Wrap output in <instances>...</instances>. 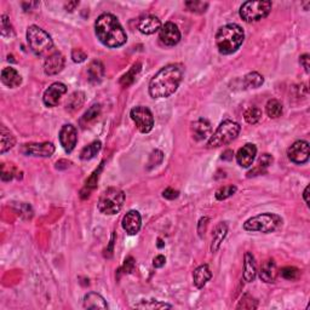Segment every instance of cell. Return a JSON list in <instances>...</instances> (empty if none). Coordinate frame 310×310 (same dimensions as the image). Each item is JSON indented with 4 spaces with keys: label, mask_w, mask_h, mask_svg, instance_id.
I'll use <instances>...</instances> for the list:
<instances>
[{
    "label": "cell",
    "mask_w": 310,
    "mask_h": 310,
    "mask_svg": "<svg viewBox=\"0 0 310 310\" xmlns=\"http://www.w3.org/2000/svg\"><path fill=\"white\" fill-rule=\"evenodd\" d=\"M299 63L302 67L304 68V70L306 71V73H309L310 71V56L308 55V53H304V55H302L299 57Z\"/></svg>",
    "instance_id": "45"
},
{
    "label": "cell",
    "mask_w": 310,
    "mask_h": 310,
    "mask_svg": "<svg viewBox=\"0 0 310 310\" xmlns=\"http://www.w3.org/2000/svg\"><path fill=\"white\" fill-rule=\"evenodd\" d=\"M226 232H228V225L224 222H220L214 229L212 235V243H211V252H217L224 240Z\"/></svg>",
    "instance_id": "26"
},
{
    "label": "cell",
    "mask_w": 310,
    "mask_h": 310,
    "mask_svg": "<svg viewBox=\"0 0 310 310\" xmlns=\"http://www.w3.org/2000/svg\"><path fill=\"white\" fill-rule=\"evenodd\" d=\"M124 270L125 273H131V271L133 270V268H135V259L132 257H127L125 259V263H124Z\"/></svg>",
    "instance_id": "47"
},
{
    "label": "cell",
    "mask_w": 310,
    "mask_h": 310,
    "mask_svg": "<svg viewBox=\"0 0 310 310\" xmlns=\"http://www.w3.org/2000/svg\"><path fill=\"white\" fill-rule=\"evenodd\" d=\"M104 65L101 61H92L88 68L89 80L92 84H100L104 78Z\"/></svg>",
    "instance_id": "24"
},
{
    "label": "cell",
    "mask_w": 310,
    "mask_h": 310,
    "mask_svg": "<svg viewBox=\"0 0 310 310\" xmlns=\"http://www.w3.org/2000/svg\"><path fill=\"white\" fill-rule=\"evenodd\" d=\"M138 29L142 34L151 35L159 29H162V22L157 16L153 15H148V16L143 17L138 22Z\"/></svg>",
    "instance_id": "19"
},
{
    "label": "cell",
    "mask_w": 310,
    "mask_h": 310,
    "mask_svg": "<svg viewBox=\"0 0 310 310\" xmlns=\"http://www.w3.org/2000/svg\"><path fill=\"white\" fill-rule=\"evenodd\" d=\"M71 58H73V61L75 62V63H82V62H84L85 59L88 58V55H86L84 50L74 49L73 51H71Z\"/></svg>",
    "instance_id": "43"
},
{
    "label": "cell",
    "mask_w": 310,
    "mask_h": 310,
    "mask_svg": "<svg viewBox=\"0 0 310 310\" xmlns=\"http://www.w3.org/2000/svg\"><path fill=\"white\" fill-rule=\"evenodd\" d=\"M237 190L238 188L235 186H225L219 188V189L216 192V199L219 201L225 200V199L230 198L231 195H234V194L237 193Z\"/></svg>",
    "instance_id": "40"
},
{
    "label": "cell",
    "mask_w": 310,
    "mask_h": 310,
    "mask_svg": "<svg viewBox=\"0 0 310 310\" xmlns=\"http://www.w3.org/2000/svg\"><path fill=\"white\" fill-rule=\"evenodd\" d=\"M65 92H67V86L64 84H62V83H53L44 92L43 102L46 107H50V108L56 107Z\"/></svg>",
    "instance_id": "13"
},
{
    "label": "cell",
    "mask_w": 310,
    "mask_h": 310,
    "mask_svg": "<svg viewBox=\"0 0 310 310\" xmlns=\"http://www.w3.org/2000/svg\"><path fill=\"white\" fill-rule=\"evenodd\" d=\"M101 148H102V143L100 141H95L90 143V144L86 145V147L83 148V150L80 151V159L84 160V162L94 159V158L100 153Z\"/></svg>",
    "instance_id": "29"
},
{
    "label": "cell",
    "mask_w": 310,
    "mask_h": 310,
    "mask_svg": "<svg viewBox=\"0 0 310 310\" xmlns=\"http://www.w3.org/2000/svg\"><path fill=\"white\" fill-rule=\"evenodd\" d=\"M135 308L138 309H150V310H157V309H171V304L160 302L157 299H150V300H141L139 303L135 304Z\"/></svg>",
    "instance_id": "32"
},
{
    "label": "cell",
    "mask_w": 310,
    "mask_h": 310,
    "mask_svg": "<svg viewBox=\"0 0 310 310\" xmlns=\"http://www.w3.org/2000/svg\"><path fill=\"white\" fill-rule=\"evenodd\" d=\"M59 143L62 148L64 149L65 153H71L75 148L78 142V132L73 125H63L59 130L58 133Z\"/></svg>",
    "instance_id": "11"
},
{
    "label": "cell",
    "mask_w": 310,
    "mask_h": 310,
    "mask_svg": "<svg viewBox=\"0 0 310 310\" xmlns=\"http://www.w3.org/2000/svg\"><path fill=\"white\" fill-rule=\"evenodd\" d=\"M265 112L269 118L276 119L282 114V104L278 100H269L265 106Z\"/></svg>",
    "instance_id": "33"
},
{
    "label": "cell",
    "mask_w": 310,
    "mask_h": 310,
    "mask_svg": "<svg viewBox=\"0 0 310 310\" xmlns=\"http://www.w3.org/2000/svg\"><path fill=\"white\" fill-rule=\"evenodd\" d=\"M276 276H278V268H276V264L274 263V261L265 262L261 271H259V278H261L262 281L270 284V282L275 281Z\"/></svg>",
    "instance_id": "25"
},
{
    "label": "cell",
    "mask_w": 310,
    "mask_h": 310,
    "mask_svg": "<svg viewBox=\"0 0 310 310\" xmlns=\"http://www.w3.org/2000/svg\"><path fill=\"white\" fill-rule=\"evenodd\" d=\"M130 116L135 123L136 127L139 132L148 133L153 130L154 126V116L151 114L150 109L144 106H138L131 109Z\"/></svg>",
    "instance_id": "9"
},
{
    "label": "cell",
    "mask_w": 310,
    "mask_h": 310,
    "mask_svg": "<svg viewBox=\"0 0 310 310\" xmlns=\"http://www.w3.org/2000/svg\"><path fill=\"white\" fill-rule=\"evenodd\" d=\"M124 230L129 235H136L139 231L142 225V218L138 211L131 210L123 217V222H121Z\"/></svg>",
    "instance_id": "16"
},
{
    "label": "cell",
    "mask_w": 310,
    "mask_h": 310,
    "mask_svg": "<svg viewBox=\"0 0 310 310\" xmlns=\"http://www.w3.org/2000/svg\"><path fill=\"white\" fill-rule=\"evenodd\" d=\"M245 39V32L237 23H229L220 27L216 34V45L219 53L231 55L237 52L243 45Z\"/></svg>",
    "instance_id": "3"
},
{
    "label": "cell",
    "mask_w": 310,
    "mask_h": 310,
    "mask_svg": "<svg viewBox=\"0 0 310 310\" xmlns=\"http://www.w3.org/2000/svg\"><path fill=\"white\" fill-rule=\"evenodd\" d=\"M21 151L26 155H32V157L50 158L55 153V145L50 142L29 143V144L23 145Z\"/></svg>",
    "instance_id": "12"
},
{
    "label": "cell",
    "mask_w": 310,
    "mask_h": 310,
    "mask_svg": "<svg viewBox=\"0 0 310 310\" xmlns=\"http://www.w3.org/2000/svg\"><path fill=\"white\" fill-rule=\"evenodd\" d=\"M2 83L10 89H15L21 85L22 76L13 67H7L2 70Z\"/></svg>",
    "instance_id": "20"
},
{
    "label": "cell",
    "mask_w": 310,
    "mask_h": 310,
    "mask_svg": "<svg viewBox=\"0 0 310 310\" xmlns=\"http://www.w3.org/2000/svg\"><path fill=\"white\" fill-rule=\"evenodd\" d=\"M240 125L232 120H225L217 127L213 135H211L207 142V148H218L230 143L239 136Z\"/></svg>",
    "instance_id": "7"
},
{
    "label": "cell",
    "mask_w": 310,
    "mask_h": 310,
    "mask_svg": "<svg viewBox=\"0 0 310 310\" xmlns=\"http://www.w3.org/2000/svg\"><path fill=\"white\" fill-rule=\"evenodd\" d=\"M256 155H257V147L253 143H247V144L238 150L237 162L241 168L247 169L255 162Z\"/></svg>",
    "instance_id": "15"
},
{
    "label": "cell",
    "mask_w": 310,
    "mask_h": 310,
    "mask_svg": "<svg viewBox=\"0 0 310 310\" xmlns=\"http://www.w3.org/2000/svg\"><path fill=\"white\" fill-rule=\"evenodd\" d=\"M64 68V57L61 52H53L45 59L44 71L46 75H56Z\"/></svg>",
    "instance_id": "17"
},
{
    "label": "cell",
    "mask_w": 310,
    "mask_h": 310,
    "mask_svg": "<svg viewBox=\"0 0 310 310\" xmlns=\"http://www.w3.org/2000/svg\"><path fill=\"white\" fill-rule=\"evenodd\" d=\"M124 202L125 194L123 190L116 187H109L101 194L97 202V207L100 212H102L103 214L113 216L123 208Z\"/></svg>",
    "instance_id": "5"
},
{
    "label": "cell",
    "mask_w": 310,
    "mask_h": 310,
    "mask_svg": "<svg viewBox=\"0 0 310 310\" xmlns=\"http://www.w3.org/2000/svg\"><path fill=\"white\" fill-rule=\"evenodd\" d=\"M271 2H262V0H256V2H246L241 5L240 8V17L245 22H256L264 17H267L271 11Z\"/></svg>",
    "instance_id": "8"
},
{
    "label": "cell",
    "mask_w": 310,
    "mask_h": 310,
    "mask_svg": "<svg viewBox=\"0 0 310 310\" xmlns=\"http://www.w3.org/2000/svg\"><path fill=\"white\" fill-rule=\"evenodd\" d=\"M165 263H166V258H165V256H163V255L157 256V257L153 259V265L155 268H162L165 265Z\"/></svg>",
    "instance_id": "48"
},
{
    "label": "cell",
    "mask_w": 310,
    "mask_h": 310,
    "mask_svg": "<svg viewBox=\"0 0 310 310\" xmlns=\"http://www.w3.org/2000/svg\"><path fill=\"white\" fill-rule=\"evenodd\" d=\"M211 132H212V127H211L210 121L207 119H198L192 124V133L196 141H202V139L207 138L208 136H211Z\"/></svg>",
    "instance_id": "18"
},
{
    "label": "cell",
    "mask_w": 310,
    "mask_h": 310,
    "mask_svg": "<svg viewBox=\"0 0 310 310\" xmlns=\"http://www.w3.org/2000/svg\"><path fill=\"white\" fill-rule=\"evenodd\" d=\"M232 155H234V153H232V150H225L224 153H223V155H222V159L223 160H231L232 159Z\"/></svg>",
    "instance_id": "49"
},
{
    "label": "cell",
    "mask_w": 310,
    "mask_h": 310,
    "mask_svg": "<svg viewBox=\"0 0 310 310\" xmlns=\"http://www.w3.org/2000/svg\"><path fill=\"white\" fill-rule=\"evenodd\" d=\"M184 75L182 64H168L158 71L149 82V95L153 98H166L177 91Z\"/></svg>",
    "instance_id": "1"
},
{
    "label": "cell",
    "mask_w": 310,
    "mask_h": 310,
    "mask_svg": "<svg viewBox=\"0 0 310 310\" xmlns=\"http://www.w3.org/2000/svg\"><path fill=\"white\" fill-rule=\"evenodd\" d=\"M141 71V63H136L132 65V68L127 71L125 75H123V78L120 79V84L124 86V88H127V86L132 84L133 82H135L136 75Z\"/></svg>",
    "instance_id": "34"
},
{
    "label": "cell",
    "mask_w": 310,
    "mask_h": 310,
    "mask_svg": "<svg viewBox=\"0 0 310 310\" xmlns=\"http://www.w3.org/2000/svg\"><path fill=\"white\" fill-rule=\"evenodd\" d=\"M95 32L98 40L110 49L123 46L127 40V35L123 26L112 14H102L98 16L95 22Z\"/></svg>",
    "instance_id": "2"
},
{
    "label": "cell",
    "mask_w": 310,
    "mask_h": 310,
    "mask_svg": "<svg viewBox=\"0 0 310 310\" xmlns=\"http://www.w3.org/2000/svg\"><path fill=\"white\" fill-rule=\"evenodd\" d=\"M159 39L164 45L166 46L177 45L181 40V32L177 25H175L174 22L165 23L162 27V29H160Z\"/></svg>",
    "instance_id": "14"
},
{
    "label": "cell",
    "mask_w": 310,
    "mask_h": 310,
    "mask_svg": "<svg viewBox=\"0 0 310 310\" xmlns=\"http://www.w3.org/2000/svg\"><path fill=\"white\" fill-rule=\"evenodd\" d=\"M163 159H164L163 151L162 150H158V149H157V150H154L153 153L150 154V158H149V163H148L149 169L153 168V166L159 165V164H162Z\"/></svg>",
    "instance_id": "42"
},
{
    "label": "cell",
    "mask_w": 310,
    "mask_h": 310,
    "mask_svg": "<svg viewBox=\"0 0 310 310\" xmlns=\"http://www.w3.org/2000/svg\"><path fill=\"white\" fill-rule=\"evenodd\" d=\"M282 218L275 213H261L257 216L251 217L244 223V229L246 231H257L263 234L274 232L281 226Z\"/></svg>",
    "instance_id": "4"
},
{
    "label": "cell",
    "mask_w": 310,
    "mask_h": 310,
    "mask_svg": "<svg viewBox=\"0 0 310 310\" xmlns=\"http://www.w3.org/2000/svg\"><path fill=\"white\" fill-rule=\"evenodd\" d=\"M287 157L292 163L297 164V165H303V164L308 163L310 158L309 151V143L306 141H297L288 148Z\"/></svg>",
    "instance_id": "10"
},
{
    "label": "cell",
    "mask_w": 310,
    "mask_h": 310,
    "mask_svg": "<svg viewBox=\"0 0 310 310\" xmlns=\"http://www.w3.org/2000/svg\"><path fill=\"white\" fill-rule=\"evenodd\" d=\"M274 162V158L271 157L270 154H263L261 158L258 159L257 165L253 168L251 171L247 174V177H255V176H259V175H263L265 171H267V169L269 168V166L273 164Z\"/></svg>",
    "instance_id": "27"
},
{
    "label": "cell",
    "mask_w": 310,
    "mask_h": 310,
    "mask_svg": "<svg viewBox=\"0 0 310 310\" xmlns=\"http://www.w3.org/2000/svg\"><path fill=\"white\" fill-rule=\"evenodd\" d=\"M280 275L285 280H290V281H294L300 278V270L296 267H285L280 270Z\"/></svg>",
    "instance_id": "37"
},
{
    "label": "cell",
    "mask_w": 310,
    "mask_h": 310,
    "mask_svg": "<svg viewBox=\"0 0 310 310\" xmlns=\"http://www.w3.org/2000/svg\"><path fill=\"white\" fill-rule=\"evenodd\" d=\"M186 7L188 10L194 14H204L207 10L208 3L194 0V2H186Z\"/></svg>",
    "instance_id": "38"
},
{
    "label": "cell",
    "mask_w": 310,
    "mask_h": 310,
    "mask_svg": "<svg viewBox=\"0 0 310 310\" xmlns=\"http://www.w3.org/2000/svg\"><path fill=\"white\" fill-rule=\"evenodd\" d=\"M78 5H79V2H70V3H68L67 5H65V9H67V10H69V11H73L74 8L78 7Z\"/></svg>",
    "instance_id": "50"
},
{
    "label": "cell",
    "mask_w": 310,
    "mask_h": 310,
    "mask_svg": "<svg viewBox=\"0 0 310 310\" xmlns=\"http://www.w3.org/2000/svg\"><path fill=\"white\" fill-rule=\"evenodd\" d=\"M84 308L85 309H108V304L106 299L96 292H90L84 297Z\"/></svg>",
    "instance_id": "22"
},
{
    "label": "cell",
    "mask_w": 310,
    "mask_h": 310,
    "mask_svg": "<svg viewBox=\"0 0 310 310\" xmlns=\"http://www.w3.org/2000/svg\"><path fill=\"white\" fill-rule=\"evenodd\" d=\"M257 300L255 299V298L250 296L249 293H245L241 298V300L239 302V304L237 305V309H256L257 308Z\"/></svg>",
    "instance_id": "39"
},
{
    "label": "cell",
    "mask_w": 310,
    "mask_h": 310,
    "mask_svg": "<svg viewBox=\"0 0 310 310\" xmlns=\"http://www.w3.org/2000/svg\"><path fill=\"white\" fill-rule=\"evenodd\" d=\"M178 195H180V193H178L177 190L172 189V188H168V189H165L163 192L164 198L169 199V200H174V199L178 198Z\"/></svg>",
    "instance_id": "46"
},
{
    "label": "cell",
    "mask_w": 310,
    "mask_h": 310,
    "mask_svg": "<svg viewBox=\"0 0 310 310\" xmlns=\"http://www.w3.org/2000/svg\"><path fill=\"white\" fill-rule=\"evenodd\" d=\"M244 118H245L246 123L251 125L257 124L262 118V110L257 108V107H251V108L246 110L245 114H244Z\"/></svg>",
    "instance_id": "36"
},
{
    "label": "cell",
    "mask_w": 310,
    "mask_h": 310,
    "mask_svg": "<svg viewBox=\"0 0 310 310\" xmlns=\"http://www.w3.org/2000/svg\"><path fill=\"white\" fill-rule=\"evenodd\" d=\"M2 34L4 38L14 37V29L7 15L2 16Z\"/></svg>",
    "instance_id": "41"
},
{
    "label": "cell",
    "mask_w": 310,
    "mask_h": 310,
    "mask_svg": "<svg viewBox=\"0 0 310 310\" xmlns=\"http://www.w3.org/2000/svg\"><path fill=\"white\" fill-rule=\"evenodd\" d=\"M303 198H304V201H305V204L309 205V186H306L305 189H304Z\"/></svg>",
    "instance_id": "51"
},
{
    "label": "cell",
    "mask_w": 310,
    "mask_h": 310,
    "mask_svg": "<svg viewBox=\"0 0 310 310\" xmlns=\"http://www.w3.org/2000/svg\"><path fill=\"white\" fill-rule=\"evenodd\" d=\"M101 170H102V164H101L100 170H98V171H95L94 174L91 175V177L89 178L88 181H86V186H85V188H86V189H89V192H90L91 189H94V188L96 187L97 180H98V174H100Z\"/></svg>",
    "instance_id": "44"
},
{
    "label": "cell",
    "mask_w": 310,
    "mask_h": 310,
    "mask_svg": "<svg viewBox=\"0 0 310 310\" xmlns=\"http://www.w3.org/2000/svg\"><path fill=\"white\" fill-rule=\"evenodd\" d=\"M100 114H101V106H100V104H94V106H91L90 108L88 109V112H86L85 114L83 115L80 123H82V125L90 124L94 120H96Z\"/></svg>",
    "instance_id": "35"
},
{
    "label": "cell",
    "mask_w": 310,
    "mask_h": 310,
    "mask_svg": "<svg viewBox=\"0 0 310 310\" xmlns=\"http://www.w3.org/2000/svg\"><path fill=\"white\" fill-rule=\"evenodd\" d=\"M257 275V265L256 259L251 252L245 253V261H244V279L247 282L255 281Z\"/></svg>",
    "instance_id": "23"
},
{
    "label": "cell",
    "mask_w": 310,
    "mask_h": 310,
    "mask_svg": "<svg viewBox=\"0 0 310 310\" xmlns=\"http://www.w3.org/2000/svg\"><path fill=\"white\" fill-rule=\"evenodd\" d=\"M211 278H212V273H211L210 268H208L207 264L200 265V267L196 268L193 273L194 285H195L198 288L204 287V286L210 281Z\"/></svg>",
    "instance_id": "21"
},
{
    "label": "cell",
    "mask_w": 310,
    "mask_h": 310,
    "mask_svg": "<svg viewBox=\"0 0 310 310\" xmlns=\"http://www.w3.org/2000/svg\"><path fill=\"white\" fill-rule=\"evenodd\" d=\"M164 246H165L164 241L162 239H158V247H159V249H162V247H164Z\"/></svg>",
    "instance_id": "52"
},
{
    "label": "cell",
    "mask_w": 310,
    "mask_h": 310,
    "mask_svg": "<svg viewBox=\"0 0 310 310\" xmlns=\"http://www.w3.org/2000/svg\"><path fill=\"white\" fill-rule=\"evenodd\" d=\"M85 101V95L84 92L76 91L74 94L70 95V97L68 98L67 103H65V109L69 110V112H74V110L79 109L80 107L84 104Z\"/></svg>",
    "instance_id": "31"
},
{
    "label": "cell",
    "mask_w": 310,
    "mask_h": 310,
    "mask_svg": "<svg viewBox=\"0 0 310 310\" xmlns=\"http://www.w3.org/2000/svg\"><path fill=\"white\" fill-rule=\"evenodd\" d=\"M245 89H257L259 86L263 85L264 78L263 75L257 73V71H251V73L246 74L243 79Z\"/></svg>",
    "instance_id": "30"
},
{
    "label": "cell",
    "mask_w": 310,
    "mask_h": 310,
    "mask_svg": "<svg viewBox=\"0 0 310 310\" xmlns=\"http://www.w3.org/2000/svg\"><path fill=\"white\" fill-rule=\"evenodd\" d=\"M15 142H16V139H15L13 133L3 125L0 127V153L4 154L10 150L15 145Z\"/></svg>",
    "instance_id": "28"
},
{
    "label": "cell",
    "mask_w": 310,
    "mask_h": 310,
    "mask_svg": "<svg viewBox=\"0 0 310 310\" xmlns=\"http://www.w3.org/2000/svg\"><path fill=\"white\" fill-rule=\"evenodd\" d=\"M27 41L31 50L37 56H44L51 51L53 41L49 33L38 26H31L27 29Z\"/></svg>",
    "instance_id": "6"
}]
</instances>
